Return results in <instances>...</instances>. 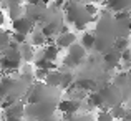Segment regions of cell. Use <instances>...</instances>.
<instances>
[{
    "label": "cell",
    "mask_w": 131,
    "mask_h": 121,
    "mask_svg": "<svg viewBox=\"0 0 131 121\" xmlns=\"http://www.w3.org/2000/svg\"><path fill=\"white\" fill-rule=\"evenodd\" d=\"M22 55H20V45L15 41H10L8 48L0 53V70L5 71V75H12L22 67Z\"/></svg>",
    "instance_id": "1"
},
{
    "label": "cell",
    "mask_w": 131,
    "mask_h": 121,
    "mask_svg": "<svg viewBox=\"0 0 131 121\" xmlns=\"http://www.w3.org/2000/svg\"><path fill=\"white\" fill-rule=\"evenodd\" d=\"M0 83H2V88L5 96H12V98H23L27 95V90L28 85L22 80L20 76H13V75H3L0 76Z\"/></svg>",
    "instance_id": "2"
},
{
    "label": "cell",
    "mask_w": 131,
    "mask_h": 121,
    "mask_svg": "<svg viewBox=\"0 0 131 121\" xmlns=\"http://www.w3.org/2000/svg\"><path fill=\"white\" fill-rule=\"evenodd\" d=\"M57 109V103H48V101H40V103H27L25 105V118L27 119H38L42 121L48 116H51Z\"/></svg>",
    "instance_id": "3"
},
{
    "label": "cell",
    "mask_w": 131,
    "mask_h": 121,
    "mask_svg": "<svg viewBox=\"0 0 131 121\" xmlns=\"http://www.w3.org/2000/svg\"><path fill=\"white\" fill-rule=\"evenodd\" d=\"M67 18H68V22L73 23L77 30L85 28V25L90 20H95L93 17H90L86 13L83 3H75V2H70L67 5Z\"/></svg>",
    "instance_id": "4"
},
{
    "label": "cell",
    "mask_w": 131,
    "mask_h": 121,
    "mask_svg": "<svg viewBox=\"0 0 131 121\" xmlns=\"http://www.w3.org/2000/svg\"><path fill=\"white\" fill-rule=\"evenodd\" d=\"M100 95H101V98H103V105L110 106V108L115 106V105H119V103L125 100V96H123V93H121V88H118L115 83H106V85L103 86V90L100 91Z\"/></svg>",
    "instance_id": "5"
},
{
    "label": "cell",
    "mask_w": 131,
    "mask_h": 121,
    "mask_svg": "<svg viewBox=\"0 0 131 121\" xmlns=\"http://www.w3.org/2000/svg\"><path fill=\"white\" fill-rule=\"evenodd\" d=\"M85 55H86V50L83 48V45H77L73 43L70 48H68V55L65 58V67L67 68H75L83 61Z\"/></svg>",
    "instance_id": "6"
},
{
    "label": "cell",
    "mask_w": 131,
    "mask_h": 121,
    "mask_svg": "<svg viewBox=\"0 0 131 121\" xmlns=\"http://www.w3.org/2000/svg\"><path fill=\"white\" fill-rule=\"evenodd\" d=\"M12 28L13 32H18V33H25V35H30V33L35 30V22H33L30 17L22 15L18 18L12 20Z\"/></svg>",
    "instance_id": "7"
},
{
    "label": "cell",
    "mask_w": 131,
    "mask_h": 121,
    "mask_svg": "<svg viewBox=\"0 0 131 121\" xmlns=\"http://www.w3.org/2000/svg\"><path fill=\"white\" fill-rule=\"evenodd\" d=\"M80 106H81L80 100H61V101H58L57 108H58V111H61L63 115L71 116V115H77V113L80 111Z\"/></svg>",
    "instance_id": "8"
},
{
    "label": "cell",
    "mask_w": 131,
    "mask_h": 121,
    "mask_svg": "<svg viewBox=\"0 0 131 121\" xmlns=\"http://www.w3.org/2000/svg\"><path fill=\"white\" fill-rule=\"evenodd\" d=\"M119 61H121V51L115 50V48L108 50L105 55H103V63H105L106 71L115 70V68L118 67V63H119Z\"/></svg>",
    "instance_id": "9"
},
{
    "label": "cell",
    "mask_w": 131,
    "mask_h": 121,
    "mask_svg": "<svg viewBox=\"0 0 131 121\" xmlns=\"http://www.w3.org/2000/svg\"><path fill=\"white\" fill-rule=\"evenodd\" d=\"M2 116H20V118H25V105H23V100H17V101L10 103L7 108H3Z\"/></svg>",
    "instance_id": "10"
},
{
    "label": "cell",
    "mask_w": 131,
    "mask_h": 121,
    "mask_svg": "<svg viewBox=\"0 0 131 121\" xmlns=\"http://www.w3.org/2000/svg\"><path fill=\"white\" fill-rule=\"evenodd\" d=\"M75 41H77V35H75L73 32L58 33V35L55 37V45H57L60 50H61V48H70Z\"/></svg>",
    "instance_id": "11"
},
{
    "label": "cell",
    "mask_w": 131,
    "mask_h": 121,
    "mask_svg": "<svg viewBox=\"0 0 131 121\" xmlns=\"http://www.w3.org/2000/svg\"><path fill=\"white\" fill-rule=\"evenodd\" d=\"M20 55H22V60L25 63H32L33 58H35V47L32 43H28V41L22 43L20 45Z\"/></svg>",
    "instance_id": "12"
},
{
    "label": "cell",
    "mask_w": 131,
    "mask_h": 121,
    "mask_svg": "<svg viewBox=\"0 0 131 121\" xmlns=\"http://www.w3.org/2000/svg\"><path fill=\"white\" fill-rule=\"evenodd\" d=\"M75 86L86 93V91H96L98 83L95 80H90V78H80V80H75Z\"/></svg>",
    "instance_id": "13"
},
{
    "label": "cell",
    "mask_w": 131,
    "mask_h": 121,
    "mask_svg": "<svg viewBox=\"0 0 131 121\" xmlns=\"http://www.w3.org/2000/svg\"><path fill=\"white\" fill-rule=\"evenodd\" d=\"M45 83H47L48 86H51V88H58V86L61 85V71L50 70L48 75H47V78H45Z\"/></svg>",
    "instance_id": "14"
},
{
    "label": "cell",
    "mask_w": 131,
    "mask_h": 121,
    "mask_svg": "<svg viewBox=\"0 0 131 121\" xmlns=\"http://www.w3.org/2000/svg\"><path fill=\"white\" fill-rule=\"evenodd\" d=\"M47 41H48V38L43 35L42 30H33V32L30 33V43H32L33 47H43Z\"/></svg>",
    "instance_id": "15"
},
{
    "label": "cell",
    "mask_w": 131,
    "mask_h": 121,
    "mask_svg": "<svg viewBox=\"0 0 131 121\" xmlns=\"http://www.w3.org/2000/svg\"><path fill=\"white\" fill-rule=\"evenodd\" d=\"M58 53H60V48H58L57 45H47L42 51V57L47 58V60H50V61H57Z\"/></svg>",
    "instance_id": "16"
},
{
    "label": "cell",
    "mask_w": 131,
    "mask_h": 121,
    "mask_svg": "<svg viewBox=\"0 0 131 121\" xmlns=\"http://www.w3.org/2000/svg\"><path fill=\"white\" fill-rule=\"evenodd\" d=\"M7 12H8V18L10 20H15V18H18V17L25 15V8H23L20 3H8Z\"/></svg>",
    "instance_id": "17"
},
{
    "label": "cell",
    "mask_w": 131,
    "mask_h": 121,
    "mask_svg": "<svg viewBox=\"0 0 131 121\" xmlns=\"http://www.w3.org/2000/svg\"><path fill=\"white\" fill-rule=\"evenodd\" d=\"M108 8L115 10V12H121V10H128L131 5V0H108Z\"/></svg>",
    "instance_id": "18"
},
{
    "label": "cell",
    "mask_w": 131,
    "mask_h": 121,
    "mask_svg": "<svg viewBox=\"0 0 131 121\" xmlns=\"http://www.w3.org/2000/svg\"><path fill=\"white\" fill-rule=\"evenodd\" d=\"M75 83V73L73 71H70V70H61V85H60V88H63V90H68L71 85Z\"/></svg>",
    "instance_id": "19"
},
{
    "label": "cell",
    "mask_w": 131,
    "mask_h": 121,
    "mask_svg": "<svg viewBox=\"0 0 131 121\" xmlns=\"http://www.w3.org/2000/svg\"><path fill=\"white\" fill-rule=\"evenodd\" d=\"M33 63H35L37 68H45V70H57V65H55V61L47 60V58L42 57V55H40L38 58H35V60H33Z\"/></svg>",
    "instance_id": "20"
},
{
    "label": "cell",
    "mask_w": 131,
    "mask_h": 121,
    "mask_svg": "<svg viewBox=\"0 0 131 121\" xmlns=\"http://www.w3.org/2000/svg\"><path fill=\"white\" fill-rule=\"evenodd\" d=\"M128 111H129V109H126L125 106L119 103V105L111 106V111H110V115L113 116V119H123L126 115H128Z\"/></svg>",
    "instance_id": "21"
},
{
    "label": "cell",
    "mask_w": 131,
    "mask_h": 121,
    "mask_svg": "<svg viewBox=\"0 0 131 121\" xmlns=\"http://www.w3.org/2000/svg\"><path fill=\"white\" fill-rule=\"evenodd\" d=\"M95 40H96V35H93V33H83V37H81V45H83L85 50H91V48H95Z\"/></svg>",
    "instance_id": "22"
},
{
    "label": "cell",
    "mask_w": 131,
    "mask_h": 121,
    "mask_svg": "<svg viewBox=\"0 0 131 121\" xmlns=\"http://www.w3.org/2000/svg\"><path fill=\"white\" fill-rule=\"evenodd\" d=\"M88 105L90 106H96V108H103V98L100 95V91H91L88 96Z\"/></svg>",
    "instance_id": "23"
},
{
    "label": "cell",
    "mask_w": 131,
    "mask_h": 121,
    "mask_svg": "<svg viewBox=\"0 0 131 121\" xmlns=\"http://www.w3.org/2000/svg\"><path fill=\"white\" fill-rule=\"evenodd\" d=\"M113 48L118 51H123L126 48H129V38L128 37H116L115 41H113Z\"/></svg>",
    "instance_id": "24"
},
{
    "label": "cell",
    "mask_w": 131,
    "mask_h": 121,
    "mask_svg": "<svg viewBox=\"0 0 131 121\" xmlns=\"http://www.w3.org/2000/svg\"><path fill=\"white\" fill-rule=\"evenodd\" d=\"M10 41H12V38H10V33L5 32V30H2V32H0V53H2L3 50H7V48H8Z\"/></svg>",
    "instance_id": "25"
},
{
    "label": "cell",
    "mask_w": 131,
    "mask_h": 121,
    "mask_svg": "<svg viewBox=\"0 0 131 121\" xmlns=\"http://www.w3.org/2000/svg\"><path fill=\"white\" fill-rule=\"evenodd\" d=\"M10 38H12V41L22 45V43L27 41V35H25V33H18V32H12V33H10Z\"/></svg>",
    "instance_id": "26"
},
{
    "label": "cell",
    "mask_w": 131,
    "mask_h": 121,
    "mask_svg": "<svg viewBox=\"0 0 131 121\" xmlns=\"http://www.w3.org/2000/svg\"><path fill=\"white\" fill-rule=\"evenodd\" d=\"M48 71H50V70H45V68H37V70L33 71V75H35V80H37V81H45Z\"/></svg>",
    "instance_id": "27"
},
{
    "label": "cell",
    "mask_w": 131,
    "mask_h": 121,
    "mask_svg": "<svg viewBox=\"0 0 131 121\" xmlns=\"http://www.w3.org/2000/svg\"><path fill=\"white\" fill-rule=\"evenodd\" d=\"M121 61L131 65V48H126V50L121 51Z\"/></svg>",
    "instance_id": "28"
},
{
    "label": "cell",
    "mask_w": 131,
    "mask_h": 121,
    "mask_svg": "<svg viewBox=\"0 0 131 121\" xmlns=\"http://www.w3.org/2000/svg\"><path fill=\"white\" fill-rule=\"evenodd\" d=\"M83 7H85V10H86V13L90 17H93L96 13V7H95V3H91V2H88V3H83Z\"/></svg>",
    "instance_id": "29"
},
{
    "label": "cell",
    "mask_w": 131,
    "mask_h": 121,
    "mask_svg": "<svg viewBox=\"0 0 131 121\" xmlns=\"http://www.w3.org/2000/svg\"><path fill=\"white\" fill-rule=\"evenodd\" d=\"M68 121H91V116H81V115H71Z\"/></svg>",
    "instance_id": "30"
},
{
    "label": "cell",
    "mask_w": 131,
    "mask_h": 121,
    "mask_svg": "<svg viewBox=\"0 0 131 121\" xmlns=\"http://www.w3.org/2000/svg\"><path fill=\"white\" fill-rule=\"evenodd\" d=\"M98 121H113V116L110 115V113H101L100 118H98Z\"/></svg>",
    "instance_id": "31"
},
{
    "label": "cell",
    "mask_w": 131,
    "mask_h": 121,
    "mask_svg": "<svg viewBox=\"0 0 131 121\" xmlns=\"http://www.w3.org/2000/svg\"><path fill=\"white\" fill-rule=\"evenodd\" d=\"M5 121H23V118H20V116H3Z\"/></svg>",
    "instance_id": "32"
},
{
    "label": "cell",
    "mask_w": 131,
    "mask_h": 121,
    "mask_svg": "<svg viewBox=\"0 0 131 121\" xmlns=\"http://www.w3.org/2000/svg\"><path fill=\"white\" fill-rule=\"evenodd\" d=\"M3 22H5V15H3V12L0 10V27L3 25Z\"/></svg>",
    "instance_id": "33"
},
{
    "label": "cell",
    "mask_w": 131,
    "mask_h": 121,
    "mask_svg": "<svg viewBox=\"0 0 131 121\" xmlns=\"http://www.w3.org/2000/svg\"><path fill=\"white\" fill-rule=\"evenodd\" d=\"M5 98V93H3V88H2V83H0V101Z\"/></svg>",
    "instance_id": "34"
},
{
    "label": "cell",
    "mask_w": 131,
    "mask_h": 121,
    "mask_svg": "<svg viewBox=\"0 0 131 121\" xmlns=\"http://www.w3.org/2000/svg\"><path fill=\"white\" fill-rule=\"evenodd\" d=\"M42 121H58V119L55 118L53 115H51V116H48V118H45V119H42Z\"/></svg>",
    "instance_id": "35"
},
{
    "label": "cell",
    "mask_w": 131,
    "mask_h": 121,
    "mask_svg": "<svg viewBox=\"0 0 131 121\" xmlns=\"http://www.w3.org/2000/svg\"><path fill=\"white\" fill-rule=\"evenodd\" d=\"M123 121H131V111H128V115L123 118Z\"/></svg>",
    "instance_id": "36"
},
{
    "label": "cell",
    "mask_w": 131,
    "mask_h": 121,
    "mask_svg": "<svg viewBox=\"0 0 131 121\" xmlns=\"http://www.w3.org/2000/svg\"><path fill=\"white\" fill-rule=\"evenodd\" d=\"M7 2H8V3H22L23 0H7Z\"/></svg>",
    "instance_id": "37"
},
{
    "label": "cell",
    "mask_w": 131,
    "mask_h": 121,
    "mask_svg": "<svg viewBox=\"0 0 131 121\" xmlns=\"http://www.w3.org/2000/svg\"><path fill=\"white\" fill-rule=\"evenodd\" d=\"M28 3H33V5H37V3H40V0H27Z\"/></svg>",
    "instance_id": "38"
},
{
    "label": "cell",
    "mask_w": 131,
    "mask_h": 121,
    "mask_svg": "<svg viewBox=\"0 0 131 121\" xmlns=\"http://www.w3.org/2000/svg\"><path fill=\"white\" fill-rule=\"evenodd\" d=\"M128 76H129V80H131V68L128 70Z\"/></svg>",
    "instance_id": "39"
},
{
    "label": "cell",
    "mask_w": 131,
    "mask_h": 121,
    "mask_svg": "<svg viewBox=\"0 0 131 121\" xmlns=\"http://www.w3.org/2000/svg\"><path fill=\"white\" fill-rule=\"evenodd\" d=\"M27 121H38V119H27Z\"/></svg>",
    "instance_id": "40"
},
{
    "label": "cell",
    "mask_w": 131,
    "mask_h": 121,
    "mask_svg": "<svg viewBox=\"0 0 131 121\" xmlns=\"http://www.w3.org/2000/svg\"><path fill=\"white\" fill-rule=\"evenodd\" d=\"M0 119H2V113H0Z\"/></svg>",
    "instance_id": "41"
}]
</instances>
